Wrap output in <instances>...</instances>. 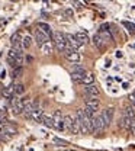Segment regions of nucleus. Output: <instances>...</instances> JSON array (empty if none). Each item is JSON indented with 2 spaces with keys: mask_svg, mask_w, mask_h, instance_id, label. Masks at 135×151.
Here are the masks:
<instances>
[{
  "mask_svg": "<svg viewBox=\"0 0 135 151\" xmlns=\"http://www.w3.org/2000/svg\"><path fill=\"white\" fill-rule=\"evenodd\" d=\"M93 44H95V47H96L97 50H103V48H105V44H103V39L100 38V35H99V34L93 37Z\"/></svg>",
  "mask_w": 135,
  "mask_h": 151,
  "instance_id": "17",
  "label": "nucleus"
},
{
  "mask_svg": "<svg viewBox=\"0 0 135 151\" xmlns=\"http://www.w3.org/2000/svg\"><path fill=\"white\" fill-rule=\"evenodd\" d=\"M64 52H65V58H67L70 63H74V64H76V63H78V61L81 60L80 52H78L77 50H74L71 45H68V44H67V48H65Z\"/></svg>",
  "mask_w": 135,
  "mask_h": 151,
  "instance_id": "2",
  "label": "nucleus"
},
{
  "mask_svg": "<svg viewBox=\"0 0 135 151\" xmlns=\"http://www.w3.org/2000/svg\"><path fill=\"white\" fill-rule=\"evenodd\" d=\"M1 132H3V125L0 124V134H1Z\"/></svg>",
  "mask_w": 135,
  "mask_h": 151,
  "instance_id": "34",
  "label": "nucleus"
},
{
  "mask_svg": "<svg viewBox=\"0 0 135 151\" xmlns=\"http://www.w3.org/2000/svg\"><path fill=\"white\" fill-rule=\"evenodd\" d=\"M42 116H44V111H42L41 108H35V109H34V112H32V119H34V121H38V122H41Z\"/></svg>",
  "mask_w": 135,
  "mask_h": 151,
  "instance_id": "16",
  "label": "nucleus"
},
{
  "mask_svg": "<svg viewBox=\"0 0 135 151\" xmlns=\"http://www.w3.org/2000/svg\"><path fill=\"white\" fill-rule=\"evenodd\" d=\"M35 41H37V44H38L39 47H41V45H44L45 42H48L50 38L47 37L44 32H41L39 29H37V31H35Z\"/></svg>",
  "mask_w": 135,
  "mask_h": 151,
  "instance_id": "8",
  "label": "nucleus"
},
{
  "mask_svg": "<svg viewBox=\"0 0 135 151\" xmlns=\"http://www.w3.org/2000/svg\"><path fill=\"white\" fill-rule=\"evenodd\" d=\"M124 116H128V118L134 119L135 118V108L134 106H128V108L125 109V112H124Z\"/></svg>",
  "mask_w": 135,
  "mask_h": 151,
  "instance_id": "23",
  "label": "nucleus"
},
{
  "mask_svg": "<svg viewBox=\"0 0 135 151\" xmlns=\"http://www.w3.org/2000/svg\"><path fill=\"white\" fill-rule=\"evenodd\" d=\"M1 94L6 97V99H10V100H13L15 99V90H13V86H7V87H4L3 90H1Z\"/></svg>",
  "mask_w": 135,
  "mask_h": 151,
  "instance_id": "11",
  "label": "nucleus"
},
{
  "mask_svg": "<svg viewBox=\"0 0 135 151\" xmlns=\"http://www.w3.org/2000/svg\"><path fill=\"white\" fill-rule=\"evenodd\" d=\"M124 25L128 28V31H129V34L131 35H134L135 34V25L134 23H129V22H124Z\"/></svg>",
  "mask_w": 135,
  "mask_h": 151,
  "instance_id": "27",
  "label": "nucleus"
},
{
  "mask_svg": "<svg viewBox=\"0 0 135 151\" xmlns=\"http://www.w3.org/2000/svg\"><path fill=\"white\" fill-rule=\"evenodd\" d=\"M52 38H54L55 44H58V42L67 44V35H65V34H62V32H54V34H52Z\"/></svg>",
  "mask_w": 135,
  "mask_h": 151,
  "instance_id": "14",
  "label": "nucleus"
},
{
  "mask_svg": "<svg viewBox=\"0 0 135 151\" xmlns=\"http://www.w3.org/2000/svg\"><path fill=\"white\" fill-rule=\"evenodd\" d=\"M65 15H67V16H73V10H71V9H67V10H65Z\"/></svg>",
  "mask_w": 135,
  "mask_h": 151,
  "instance_id": "33",
  "label": "nucleus"
},
{
  "mask_svg": "<svg viewBox=\"0 0 135 151\" xmlns=\"http://www.w3.org/2000/svg\"><path fill=\"white\" fill-rule=\"evenodd\" d=\"M10 42H12V45H15V44L19 42V32H16V34H13L10 37Z\"/></svg>",
  "mask_w": 135,
  "mask_h": 151,
  "instance_id": "31",
  "label": "nucleus"
},
{
  "mask_svg": "<svg viewBox=\"0 0 135 151\" xmlns=\"http://www.w3.org/2000/svg\"><path fill=\"white\" fill-rule=\"evenodd\" d=\"M54 142L60 145V147H65V145H68V142L65 141V139H61V138H54Z\"/></svg>",
  "mask_w": 135,
  "mask_h": 151,
  "instance_id": "28",
  "label": "nucleus"
},
{
  "mask_svg": "<svg viewBox=\"0 0 135 151\" xmlns=\"http://www.w3.org/2000/svg\"><path fill=\"white\" fill-rule=\"evenodd\" d=\"M41 52L42 54H45V55H50L51 52H52V45H51V42L48 41V42H45L44 45H41Z\"/></svg>",
  "mask_w": 135,
  "mask_h": 151,
  "instance_id": "15",
  "label": "nucleus"
},
{
  "mask_svg": "<svg viewBox=\"0 0 135 151\" xmlns=\"http://www.w3.org/2000/svg\"><path fill=\"white\" fill-rule=\"evenodd\" d=\"M0 124L1 125H6L7 124V115H6V112L3 109H0Z\"/></svg>",
  "mask_w": 135,
  "mask_h": 151,
  "instance_id": "26",
  "label": "nucleus"
},
{
  "mask_svg": "<svg viewBox=\"0 0 135 151\" xmlns=\"http://www.w3.org/2000/svg\"><path fill=\"white\" fill-rule=\"evenodd\" d=\"M87 73V71H86ZM86 73H71V80L74 81V83H81V80H83V77Z\"/></svg>",
  "mask_w": 135,
  "mask_h": 151,
  "instance_id": "22",
  "label": "nucleus"
},
{
  "mask_svg": "<svg viewBox=\"0 0 135 151\" xmlns=\"http://www.w3.org/2000/svg\"><path fill=\"white\" fill-rule=\"evenodd\" d=\"M22 73H23L22 65H20V67H15V70H13V77H15V78H18V77L22 76Z\"/></svg>",
  "mask_w": 135,
  "mask_h": 151,
  "instance_id": "29",
  "label": "nucleus"
},
{
  "mask_svg": "<svg viewBox=\"0 0 135 151\" xmlns=\"http://www.w3.org/2000/svg\"><path fill=\"white\" fill-rule=\"evenodd\" d=\"M52 122H54V128H57L58 131H64L65 129V127H64V116H62V113L60 112V111H57V112L54 113Z\"/></svg>",
  "mask_w": 135,
  "mask_h": 151,
  "instance_id": "4",
  "label": "nucleus"
},
{
  "mask_svg": "<svg viewBox=\"0 0 135 151\" xmlns=\"http://www.w3.org/2000/svg\"><path fill=\"white\" fill-rule=\"evenodd\" d=\"M3 132H6V134H12V135H15V134H18V129L15 128V127H12V125H9V124H6L4 127H3Z\"/></svg>",
  "mask_w": 135,
  "mask_h": 151,
  "instance_id": "21",
  "label": "nucleus"
},
{
  "mask_svg": "<svg viewBox=\"0 0 135 151\" xmlns=\"http://www.w3.org/2000/svg\"><path fill=\"white\" fill-rule=\"evenodd\" d=\"M109 25L108 23H105V25H102L100 26V29H99V35H100V38L103 39V41H109V42H112L113 41V37H112V34L109 32Z\"/></svg>",
  "mask_w": 135,
  "mask_h": 151,
  "instance_id": "5",
  "label": "nucleus"
},
{
  "mask_svg": "<svg viewBox=\"0 0 135 151\" xmlns=\"http://www.w3.org/2000/svg\"><path fill=\"white\" fill-rule=\"evenodd\" d=\"M32 112H34V103L28 102L25 106H23V111H22V115L28 119H32Z\"/></svg>",
  "mask_w": 135,
  "mask_h": 151,
  "instance_id": "9",
  "label": "nucleus"
},
{
  "mask_svg": "<svg viewBox=\"0 0 135 151\" xmlns=\"http://www.w3.org/2000/svg\"><path fill=\"white\" fill-rule=\"evenodd\" d=\"M13 90H15V94H16V96H22V94L25 93V86H23L22 83H18V84L13 86Z\"/></svg>",
  "mask_w": 135,
  "mask_h": 151,
  "instance_id": "20",
  "label": "nucleus"
},
{
  "mask_svg": "<svg viewBox=\"0 0 135 151\" xmlns=\"http://www.w3.org/2000/svg\"><path fill=\"white\" fill-rule=\"evenodd\" d=\"M73 124H74V116H71V115H67V116H64V127H65V129L70 132L71 131V128H73Z\"/></svg>",
  "mask_w": 135,
  "mask_h": 151,
  "instance_id": "12",
  "label": "nucleus"
},
{
  "mask_svg": "<svg viewBox=\"0 0 135 151\" xmlns=\"http://www.w3.org/2000/svg\"><path fill=\"white\" fill-rule=\"evenodd\" d=\"M71 73H86V70H84V67H83V65L73 64V67H71Z\"/></svg>",
  "mask_w": 135,
  "mask_h": 151,
  "instance_id": "25",
  "label": "nucleus"
},
{
  "mask_svg": "<svg viewBox=\"0 0 135 151\" xmlns=\"http://www.w3.org/2000/svg\"><path fill=\"white\" fill-rule=\"evenodd\" d=\"M37 26L39 28V31H41V32H44V34H45V35H47L48 38H51V37H52V31H51V26H50L48 23L39 22V23L37 25Z\"/></svg>",
  "mask_w": 135,
  "mask_h": 151,
  "instance_id": "10",
  "label": "nucleus"
},
{
  "mask_svg": "<svg viewBox=\"0 0 135 151\" xmlns=\"http://www.w3.org/2000/svg\"><path fill=\"white\" fill-rule=\"evenodd\" d=\"M102 118H103V122H105V127L108 128L111 124H112V121H113V115H115V109L113 108H106L105 111H102Z\"/></svg>",
  "mask_w": 135,
  "mask_h": 151,
  "instance_id": "3",
  "label": "nucleus"
},
{
  "mask_svg": "<svg viewBox=\"0 0 135 151\" xmlns=\"http://www.w3.org/2000/svg\"><path fill=\"white\" fill-rule=\"evenodd\" d=\"M41 122H42V124H44L45 127H48V128H54V122H52V118H48V116H42Z\"/></svg>",
  "mask_w": 135,
  "mask_h": 151,
  "instance_id": "24",
  "label": "nucleus"
},
{
  "mask_svg": "<svg viewBox=\"0 0 135 151\" xmlns=\"http://www.w3.org/2000/svg\"><path fill=\"white\" fill-rule=\"evenodd\" d=\"M31 41H32L31 37H25L23 38V42H22V47H23V48H29V47H31Z\"/></svg>",
  "mask_w": 135,
  "mask_h": 151,
  "instance_id": "30",
  "label": "nucleus"
},
{
  "mask_svg": "<svg viewBox=\"0 0 135 151\" xmlns=\"http://www.w3.org/2000/svg\"><path fill=\"white\" fill-rule=\"evenodd\" d=\"M76 39H77L78 42H81V44H86L87 41H89V37H87V34L86 32H83V31H80V32H77L76 35Z\"/></svg>",
  "mask_w": 135,
  "mask_h": 151,
  "instance_id": "18",
  "label": "nucleus"
},
{
  "mask_svg": "<svg viewBox=\"0 0 135 151\" xmlns=\"http://www.w3.org/2000/svg\"><path fill=\"white\" fill-rule=\"evenodd\" d=\"M106 127H105V122H103V118H102V115L99 113V115H95L93 118H92V125H90V132H95V134H99V132H102L105 129Z\"/></svg>",
  "mask_w": 135,
  "mask_h": 151,
  "instance_id": "1",
  "label": "nucleus"
},
{
  "mask_svg": "<svg viewBox=\"0 0 135 151\" xmlns=\"http://www.w3.org/2000/svg\"><path fill=\"white\" fill-rule=\"evenodd\" d=\"M84 93L87 94L89 97H97V96L100 94V90L97 89V86L90 84V86H86V87H84Z\"/></svg>",
  "mask_w": 135,
  "mask_h": 151,
  "instance_id": "7",
  "label": "nucleus"
},
{
  "mask_svg": "<svg viewBox=\"0 0 135 151\" xmlns=\"http://www.w3.org/2000/svg\"><path fill=\"white\" fill-rule=\"evenodd\" d=\"M129 131L132 135H135V118L132 119V122H131V127H129Z\"/></svg>",
  "mask_w": 135,
  "mask_h": 151,
  "instance_id": "32",
  "label": "nucleus"
},
{
  "mask_svg": "<svg viewBox=\"0 0 135 151\" xmlns=\"http://www.w3.org/2000/svg\"><path fill=\"white\" fill-rule=\"evenodd\" d=\"M86 108H89V109H92V111H99V108H100V100L96 99V97H87L86 99Z\"/></svg>",
  "mask_w": 135,
  "mask_h": 151,
  "instance_id": "6",
  "label": "nucleus"
},
{
  "mask_svg": "<svg viewBox=\"0 0 135 151\" xmlns=\"http://www.w3.org/2000/svg\"><path fill=\"white\" fill-rule=\"evenodd\" d=\"M93 81H95V74L93 73H86L84 77H83V80H81V84L90 86V84H93Z\"/></svg>",
  "mask_w": 135,
  "mask_h": 151,
  "instance_id": "13",
  "label": "nucleus"
},
{
  "mask_svg": "<svg viewBox=\"0 0 135 151\" xmlns=\"http://www.w3.org/2000/svg\"><path fill=\"white\" fill-rule=\"evenodd\" d=\"M131 122H132V119L131 118H128V116H124L122 119H121V128H124V129H129V127H131Z\"/></svg>",
  "mask_w": 135,
  "mask_h": 151,
  "instance_id": "19",
  "label": "nucleus"
}]
</instances>
